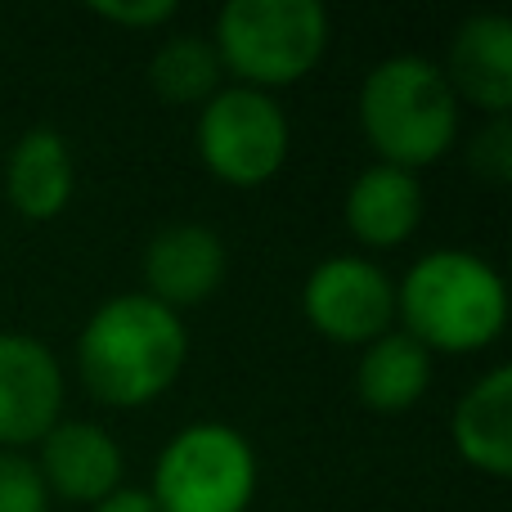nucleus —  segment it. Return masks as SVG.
Returning <instances> with one entry per match:
<instances>
[{
	"instance_id": "1",
	"label": "nucleus",
	"mask_w": 512,
	"mask_h": 512,
	"mask_svg": "<svg viewBox=\"0 0 512 512\" xmlns=\"http://www.w3.org/2000/svg\"><path fill=\"white\" fill-rule=\"evenodd\" d=\"M189 360V333L176 310L144 292L113 297L86 319L77 337V369L95 400L140 409L176 387Z\"/></svg>"
},
{
	"instance_id": "2",
	"label": "nucleus",
	"mask_w": 512,
	"mask_h": 512,
	"mask_svg": "<svg viewBox=\"0 0 512 512\" xmlns=\"http://www.w3.org/2000/svg\"><path fill=\"white\" fill-rule=\"evenodd\" d=\"M396 319L427 351H486L508 324V288L490 261L463 248L427 252L396 288Z\"/></svg>"
},
{
	"instance_id": "3",
	"label": "nucleus",
	"mask_w": 512,
	"mask_h": 512,
	"mask_svg": "<svg viewBox=\"0 0 512 512\" xmlns=\"http://www.w3.org/2000/svg\"><path fill=\"white\" fill-rule=\"evenodd\" d=\"M360 131L387 167L418 171L441 162L459 140V99L441 63L391 54L360 86Z\"/></svg>"
},
{
	"instance_id": "4",
	"label": "nucleus",
	"mask_w": 512,
	"mask_h": 512,
	"mask_svg": "<svg viewBox=\"0 0 512 512\" xmlns=\"http://www.w3.org/2000/svg\"><path fill=\"white\" fill-rule=\"evenodd\" d=\"M221 68L248 90L301 81L328 50V14L319 0H230L212 36Z\"/></svg>"
},
{
	"instance_id": "5",
	"label": "nucleus",
	"mask_w": 512,
	"mask_h": 512,
	"mask_svg": "<svg viewBox=\"0 0 512 512\" xmlns=\"http://www.w3.org/2000/svg\"><path fill=\"white\" fill-rule=\"evenodd\" d=\"M158 512H248L256 495V454L225 423H189L153 468Z\"/></svg>"
},
{
	"instance_id": "6",
	"label": "nucleus",
	"mask_w": 512,
	"mask_h": 512,
	"mask_svg": "<svg viewBox=\"0 0 512 512\" xmlns=\"http://www.w3.org/2000/svg\"><path fill=\"white\" fill-rule=\"evenodd\" d=\"M292 126L279 99L248 86H221L198 113V158L221 185L256 189L288 162Z\"/></svg>"
},
{
	"instance_id": "7",
	"label": "nucleus",
	"mask_w": 512,
	"mask_h": 512,
	"mask_svg": "<svg viewBox=\"0 0 512 512\" xmlns=\"http://www.w3.org/2000/svg\"><path fill=\"white\" fill-rule=\"evenodd\" d=\"M310 328L337 346H369L396 324V283L364 256H328L301 288Z\"/></svg>"
},
{
	"instance_id": "8",
	"label": "nucleus",
	"mask_w": 512,
	"mask_h": 512,
	"mask_svg": "<svg viewBox=\"0 0 512 512\" xmlns=\"http://www.w3.org/2000/svg\"><path fill=\"white\" fill-rule=\"evenodd\" d=\"M63 418V369L45 342L0 333V445H41Z\"/></svg>"
},
{
	"instance_id": "9",
	"label": "nucleus",
	"mask_w": 512,
	"mask_h": 512,
	"mask_svg": "<svg viewBox=\"0 0 512 512\" xmlns=\"http://www.w3.org/2000/svg\"><path fill=\"white\" fill-rule=\"evenodd\" d=\"M225 270H230V252L225 239L207 225H167L149 239L140 261L144 274V297H153L167 310L203 306L216 288H221Z\"/></svg>"
},
{
	"instance_id": "10",
	"label": "nucleus",
	"mask_w": 512,
	"mask_h": 512,
	"mask_svg": "<svg viewBox=\"0 0 512 512\" xmlns=\"http://www.w3.org/2000/svg\"><path fill=\"white\" fill-rule=\"evenodd\" d=\"M45 490L68 504L95 508L104 495L122 486V445L104 432L99 423H77V418H59L54 432L41 441V459H36Z\"/></svg>"
},
{
	"instance_id": "11",
	"label": "nucleus",
	"mask_w": 512,
	"mask_h": 512,
	"mask_svg": "<svg viewBox=\"0 0 512 512\" xmlns=\"http://www.w3.org/2000/svg\"><path fill=\"white\" fill-rule=\"evenodd\" d=\"M454 99H468L481 113L508 117L512 108V23L504 14H477L454 32L450 68H441Z\"/></svg>"
},
{
	"instance_id": "12",
	"label": "nucleus",
	"mask_w": 512,
	"mask_h": 512,
	"mask_svg": "<svg viewBox=\"0 0 512 512\" xmlns=\"http://www.w3.org/2000/svg\"><path fill=\"white\" fill-rule=\"evenodd\" d=\"M72 189H77V162H72L68 140L50 126H32L5 162L9 207L23 221H54L72 203Z\"/></svg>"
},
{
	"instance_id": "13",
	"label": "nucleus",
	"mask_w": 512,
	"mask_h": 512,
	"mask_svg": "<svg viewBox=\"0 0 512 512\" xmlns=\"http://www.w3.org/2000/svg\"><path fill=\"white\" fill-rule=\"evenodd\" d=\"M423 221V185L414 171L400 167H364L346 189V230L364 248H400Z\"/></svg>"
},
{
	"instance_id": "14",
	"label": "nucleus",
	"mask_w": 512,
	"mask_h": 512,
	"mask_svg": "<svg viewBox=\"0 0 512 512\" xmlns=\"http://www.w3.org/2000/svg\"><path fill=\"white\" fill-rule=\"evenodd\" d=\"M454 450L463 463L504 481L512 472V369H490L454 405Z\"/></svg>"
},
{
	"instance_id": "15",
	"label": "nucleus",
	"mask_w": 512,
	"mask_h": 512,
	"mask_svg": "<svg viewBox=\"0 0 512 512\" xmlns=\"http://www.w3.org/2000/svg\"><path fill=\"white\" fill-rule=\"evenodd\" d=\"M432 387V351L418 346L405 328H391L364 346L355 364V396L378 414H405Z\"/></svg>"
},
{
	"instance_id": "16",
	"label": "nucleus",
	"mask_w": 512,
	"mask_h": 512,
	"mask_svg": "<svg viewBox=\"0 0 512 512\" xmlns=\"http://www.w3.org/2000/svg\"><path fill=\"white\" fill-rule=\"evenodd\" d=\"M221 54L207 36H171L158 45L149 63V86L162 104L171 108H203L221 90Z\"/></svg>"
},
{
	"instance_id": "17",
	"label": "nucleus",
	"mask_w": 512,
	"mask_h": 512,
	"mask_svg": "<svg viewBox=\"0 0 512 512\" xmlns=\"http://www.w3.org/2000/svg\"><path fill=\"white\" fill-rule=\"evenodd\" d=\"M0 512H50V490L23 454L0 450Z\"/></svg>"
},
{
	"instance_id": "18",
	"label": "nucleus",
	"mask_w": 512,
	"mask_h": 512,
	"mask_svg": "<svg viewBox=\"0 0 512 512\" xmlns=\"http://www.w3.org/2000/svg\"><path fill=\"white\" fill-rule=\"evenodd\" d=\"M468 162L486 185H508L512 180V126H508V117H490V126L472 140Z\"/></svg>"
},
{
	"instance_id": "19",
	"label": "nucleus",
	"mask_w": 512,
	"mask_h": 512,
	"mask_svg": "<svg viewBox=\"0 0 512 512\" xmlns=\"http://www.w3.org/2000/svg\"><path fill=\"white\" fill-rule=\"evenodd\" d=\"M90 14L113 27H126V32H144V27L171 23L180 9H176V0H95Z\"/></svg>"
},
{
	"instance_id": "20",
	"label": "nucleus",
	"mask_w": 512,
	"mask_h": 512,
	"mask_svg": "<svg viewBox=\"0 0 512 512\" xmlns=\"http://www.w3.org/2000/svg\"><path fill=\"white\" fill-rule=\"evenodd\" d=\"M90 512H158L149 490H135V486H117L113 495H104Z\"/></svg>"
}]
</instances>
